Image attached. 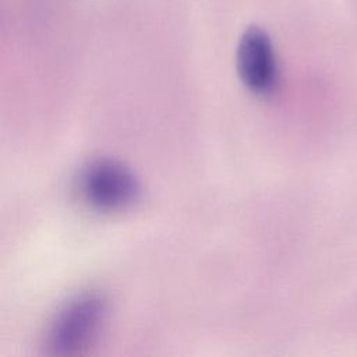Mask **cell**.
<instances>
[{
    "mask_svg": "<svg viewBox=\"0 0 357 357\" xmlns=\"http://www.w3.org/2000/svg\"><path fill=\"white\" fill-rule=\"evenodd\" d=\"M107 317V300L98 291H85L70 300L53 318L45 337L53 356H78L98 340Z\"/></svg>",
    "mask_w": 357,
    "mask_h": 357,
    "instance_id": "6da1fadb",
    "label": "cell"
},
{
    "mask_svg": "<svg viewBox=\"0 0 357 357\" xmlns=\"http://www.w3.org/2000/svg\"><path fill=\"white\" fill-rule=\"evenodd\" d=\"M78 197L98 212H120L130 208L141 192L134 173L113 159L89 162L78 176Z\"/></svg>",
    "mask_w": 357,
    "mask_h": 357,
    "instance_id": "7a4b0ae2",
    "label": "cell"
},
{
    "mask_svg": "<svg viewBox=\"0 0 357 357\" xmlns=\"http://www.w3.org/2000/svg\"><path fill=\"white\" fill-rule=\"evenodd\" d=\"M237 71L243 84L257 95L272 93L279 82V64L269 35L258 28H248L237 46Z\"/></svg>",
    "mask_w": 357,
    "mask_h": 357,
    "instance_id": "3957f363",
    "label": "cell"
}]
</instances>
